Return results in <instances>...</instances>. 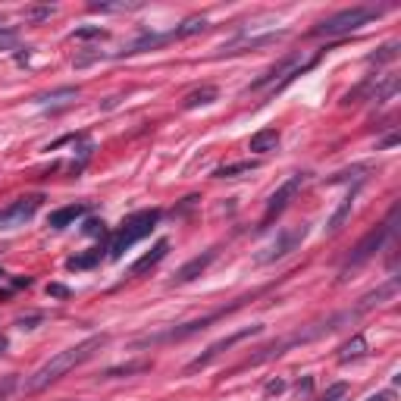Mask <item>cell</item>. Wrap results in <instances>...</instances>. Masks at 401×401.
<instances>
[{"instance_id": "obj_1", "label": "cell", "mask_w": 401, "mask_h": 401, "mask_svg": "<svg viewBox=\"0 0 401 401\" xmlns=\"http://www.w3.org/2000/svg\"><path fill=\"white\" fill-rule=\"evenodd\" d=\"M104 345H107V335L100 332V335H91V339L79 342L76 348H66V351L54 354V357H50V361L45 364V367H38L32 376H28L25 389H28V392H41V389H47L50 383L63 379V376L69 373V370H76V367H82L85 361H91V357L98 354Z\"/></svg>"}, {"instance_id": "obj_2", "label": "cell", "mask_w": 401, "mask_h": 401, "mask_svg": "<svg viewBox=\"0 0 401 401\" xmlns=\"http://www.w3.org/2000/svg\"><path fill=\"white\" fill-rule=\"evenodd\" d=\"M160 216H163V210L151 207V210H138V214L126 216V220L120 223V229L110 236V245H107V257L110 260H120L122 254L129 251L132 245H138L141 238H148L151 232L157 229Z\"/></svg>"}, {"instance_id": "obj_3", "label": "cell", "mask_w": 401, "mask_h": 401, "mask_svg": "<svg viewBox=\"0 0 401 401\" xmlns=\"http://www.w3.org/2000/svg\"><path fill=\"white\" fill-rule=\"evenodd\" d=\"M379 13H383L379 6H351V10H339V13H332L330 19H323L320 25H313L310 35H317V38H342V35H351L367 23H373Z\"/></svg>"}, {"instance_id": "obj_4", "label": "cell", "mask_w": 401, "mask_h": 401, "mask_svg": "<svg viewBox=\"0 0 401 401\" xmlns=\"http://www.w3.org/2000/svg\"><path fill=\"white\" fill-rule=\"evenodd\" d=\"M323 57V50H313V54H291L286 57L282 63H276L273 69H267L264 76L257 79V82H251V91H257V88H267V85H273L276 91L279 88H286V85L291 82V79H298L301 72H308L310 66H317V60Z\"/></svg>"}, {"instance_id": "obj_5", "label": "cell", "mask_w": 401, "mask_h": 401, "mask_svg": "<svg viewBox=\"0 0 401 401\" xmlns=\"http://www.w3.org/2000/svg\"><path fill=\"white\" fill-rule=\"evenodd\" d=\"M245 301H248V298H238L236 304H229V308H223V310H214V313H207V317H201V320H192V323L173 326V330H166V332H157V335H144V339H135V345H132V348H151V345H163V342H182V339H188V335H198L201 330H207L210 323H216V320H220V317H226V313L238 310V308H242Z\"/></svg>"}, {"instance_id": "obj_6", "label": "cell", "mask_w": 401, "mask_h": 401, "mask_svg": "<svg viewBox=\"0 0 401 401\" xmlns=\"http://www.w3.org/2000/svg\"><path fill=\"white\" fill-rule=\"evenodd\" d=\"M395 220H398V207H392V210H389V220H385V223H379L376 229H370L367 236H364L361 242L354 245L351 257L345 260V273H348V269H357V267H361V264H367V260L373 257L376 251H383L385 238H389L392 232H395Z\"/></svg>"}, {"instance_id": "obj_7", "label": "cell", "mask_w": 401, "mask_h": 401, "mask_svg": "<svg viewBox=\"0 0 401 401\" xmlns=\"http://www.w3.org/2000/svg\"><path fill=\"white\" fill-rule=\"evenodd\" d=\"M304 236H308V226H289V229H279V236H276L273 242L254 254V264L264 267V264H276V260L289 257L291 251H298V245L304 242Z\"/></svg>"}, {"instance_id": "obj_8", "label": "cell", "mask_w": 401, "mask_h": 401, "mask_svg": "<svg viewBox=\"0 0 401 401\" xmlns=\"http://www.w3.org/2000/svg\"><path fill=\"white\" fill-rule=\"evenodd\" d=\"M41 201H45L41 194H25V198L10 201L0 210V232H16V229H23L25 223H32L41 207Z\"/></svg>"}, {"instance_id": "obj_9", "label": "cell", "mask_w": 401, "mask_h": 401, "mask_svg": "<svg viewBox=\"0 0 401 401\" xmlns=\"http://www.w3.org/2000/svg\"><path fill=\"white\" fill-rule=\"evenodd\" d=\"M301 185H304V173H295V176H289L279 188H276L273 194H269V201H267V214H264V220H260V229H267V226L273 223L276 216H279L282 210L289 207V201L295 198L298 188H301Z\"/></svg>"}, {"instance_id": "obj_10", "label": "cell", "mask_w": 401, "mask_h": 401, "mask_svg": "<svg viewBox=\"0 0 401 401\" xmlns=\"http://www.w3.org/2000/svg\"><path fill=\"white\" fill-rule=\"evenodd\" d=\"M264 326H245V330H238V332H232V335H226V339H220V342H214V345L207 348L201 357H194L192 364H188V373H194V370H201V367H207L210 361H216L223 351H229L232 345H238L242 339H251V335H257Z\"/></svg>"}, {"instance_id": "obj_11", "label": "cell", "mask_w": 401, "mask_h": 401, "mask_svg": "<svg viewBox=\"0 0 401 401\" xmlns=\"http://www.w3.org/2000/svg\"><path fill=\"white\" fill-rule=\"evenodd\" d=\"M214 260H216V248H207V251H204V254H198V257H192V260H188L185 267H179V269H176V276H173V282H179V286H182V282H192V279H198V276H201V273H204V269H207L210 264H214Z\"/></svg>"}, {"instance_id": "obj_12", "label": "cell", "mask_w": 401, "mask_h": 401, "mask_svg": "<svg viewBox=\"0 0 401 401\" xmlns=\"http://www.w3.org/2000/svg\"><path fill=\"white\" fill-rule=\"evenodd\" d=\"M395 291H398V276H392L385 286H379L376 291H367V295L357 301L354 313H364V310H370V308H379V304H385L389 298H395Z\"/></svg>"}, {"instance_id": "obj_13", "label": "cell", "mask_w": 401, "mask_h": 401, "mask_svg": "<svg viewBox=\"0 0 401 401\" xmlns=\"http://www.w3.org/2000/svg\"><path fill=\"white\" fill-rule=\"evenodd\" d=\"M166 254H170V238H160V242H157L154 248H151V251L144 254L141 260H135V264H132V276H144L148 269H154V267L160 264V260L166 257Z\"/></svg>"}, {"instance_id": "obj_14", "label": "cell", "mask_w": 401, "mask_h": 401, "mask_svg": "<svg viewBox=\"0 0 401 401\" xmlns=\"http://www.w3.org/2000/svg\"><path fill=\"white\" fill-rule=\"evenodd\" d=\"M85 214H88V204H69V207L54 210V214L47 216V226L50 229H66V226H72L79 216H85Z\"/></svg>"}, {"instance_id": "obj_15", "label": "cell", "mask_w": 401, "mask_h": 401, "mask_svg": "<svg viewBox=\"0 0 401 401\" xmlns=\"http://www.w3.org/2000/svg\"><path fill=\"white\" fill-rule=\"evenodd\" d=\"M282 141L279 129H260V132L251 135V141H248V148L254 151V154H269V151H276Z\"/></svg>"}, {"instance_id": "obj_16", "label": "cell", "mask_w": 401, "mask_h": 401, "mask_svg": "<svg viewBox=\"0 0 401 401\" xmlns=\"http://www.w3.org/2000/svg\"><path fill=\"white\" fill-rule=\"evenodd\" d=\"M216 98H220V88H214V85H204V88H198V91H192V94H185V98H182V110H198V107L214 104Z\"/></svg>"}, {"instance_id": "obj_17", "label": "cell", "mask_w": 401, "mask_h": 401, "mask_svg": "<svg viewBox=\"0 0 401 401\" xmlns=\"http://www.w3.org/2000/svg\"><path fill=\"white\" fill-rule=\"evenodd\" d=\"M351 204H354V188L345 194V201L339 204V210H335V214L330 216V223H326V232H330V236H332V232H339L342 226H345L348 216H351Z\"/></svg>"}, {"instance_id": "obj_18", "label": "cell", "mask_w": 401, "mask_h": 401, "mask_svg": "<svg viewBox=\"0 0 401 401\" xmlns=\"http://www.w3.org/2000/svg\"><path fill=\"white\" fill-rule=\"evenodd\" d=\"M364 354H367V339H364V335H354L351 342H345V345L339 348V364H351Z\"/></svg>"}, {"instance_id": "obj_19", "label": "cell", "mask_w": 401, "mask_h": 401, "mask_svg": "<svg viewBox=\"0 0 401 401\" xmlns=\"http://www.w3.org/2000/svg\"><path fill=\"white\" fill-rule=\"evenodd\" d=\"M282 35H286V32L264 35V38H251V41H232V45H226V47L220 50V54H242L245 47H248V50H251V47H264V45H273V41H279Z\"/></svg>"}, {"instance_id": "obj_20", "label": "cell", "mask_w": 401, "mask_h": 401, "mask_svg": "<svg viewBox=\"0 0 401 401\" xmlns=\"http://www.w3.org/2000/svg\"><path fill=\"white\" fill-rule=\"evenodd\" d=\"M100 248H94V251H85V254H76V257H69L66 260V269H91V267H98L100 264Z\"/></svg>"}, {"instance_id": "obj_21", "label": "cell", "mask_w": 401, "mask_h": 401, "mask_svg": "<svg viewBox=\"0 0 401 401\" xmlns=\"http://www.w3.org/2000/svg\"><path fill=\"white\" fill-rule=\"evenodd\" d=\"M251 170H257V163H254V160H238V163L220 166L214 176H216V179H236V176H242V173H251Z\"/></svg>"}, {"instance_id": "obj_22", "label": "cell", "mask_w": 401, "mask_h": 401, "mask_svg": "<svg viewBox=\"0 0 401 401\" xmlns=\"http://www.w3.org/2000/svg\"><path fill=\"white\" fill-rule=\"evenodd\" d=\"M141 370H151V361H138V364H126V367H110L100 373V379H116V376H132L141 373Z\"/></svg>"}, {"instance_id": "obj_23", "label": "cell", "mask_w": 401, "mask_h": 401, "mask_svg": "<svg viewBox=\"0 0 401 401\" xmlns=\"http://www.w3.org/2000/svg\"><path fill=\"white\" fill-rule=\"evenodd\" d=\"M204 28H207V19H204V16H192V19H185L179 28H173V35H176V38H192V35L204 32Z\"/></svg>"}, {"instance_id": "obj_24", "label": "cell", "mask_w": 401, "mask_h": 401, "mask_svg": "<svg viewBox=\"0 0 401 401\" xmlns=\"http://www.w3.org/2000/svg\"><path fill=\"white\" fill-rule=\"evenodd\" d=\"M79 98V88H57L50 94H38V104H57V100H76Z\"/></svg>"}, {"instance_id": "obj_25", "label": "cell", "mask_w": 401, "mask_h": 401, "mask_svg": "<svg viewBox=\"0 0 401 401\" xmlns=\"http://www.w3.org/2000/svg\"><path fill=\"white\" fill-rule=\"evenodd\" d=\"M72 41H85V38H107V28L100 25H88V28H76V32H69Z\"/></svg>"}, {"instance_id": "obj_26", "label": "cell", "mask_w": 401, "mask_h": 401, "mask_svg": "<svg viewBox=\"0 0 401 401\" xmlns=\"http://www.w3.org/2000/svg\"><path fill=\"white\" fill-rule=\"evenodd\" d=\"M138 0L135 4H91V10L94 13H126V10H138Z\"/></svg>"}, {"instance_id": "obj_27", "label": "cell", "mask_w": 401, "mask_h": 401, "mask_svg": "<svg viewBox=\"0 0 401 401\" xmlns=\"http://www.w3.org/2000/svg\"><path fill=\"white\" fill-rule=\"evenodd\" d=\"M57 13V6H35V10H25L28 23H41V19H50Z\"/></svg>"}, {"instance_id": "obj_28", "label": "cell", "mask_w": 401, "mask_h": 401, "mask_svg": "<svg viewBox=\"0 0 401 401\" xmlns=\"http://www.w3.org/2000/svg\"><path fill=\"white\" fill-rule=\"evenodd\" d=\"M345 392H348V383H335L332 389H326V395L320 398V401H339L342 395H345Z\"/></svg>"}, {"instance_id": "obj_29", "label": "cell", "mask_w": 401, "mask_h": 401, "mask_svg": "<svg viewBox=\"0 0 401 401\" xmlns=\"http://www.w3.org/2000/svg\"><path fill=\"white\" fill-rule=\"evenodd\" d=\"M398 54V45H385L383 47V54H376V57H370V63H383V60H392V57Z\"/></svg>"}, {"instance_id": "obj_30", "label": "cell", "mask_w": 401, "mask_h": 401, "mask_svg": "<svg viewBox=\"0 0 401 401\" xmlns=\"http://www.w3.org/2000/svg\"><path fill=\"white\" fill-rule=\"evenodd\" d=\"M41 320H45L41 313H32V317H19L16 326H19V330H35V323H41Z\"/></svg>"}, {"instance_id": "obj_31", "label": "cell", "mask_w": 401, "mask_h": 401, "mask_svg": "<svg viewBox=\"0 0 401 401\" xmlns=\"http://www.w3.org/2000/svg\"><path fill=\"white\" fill-rule=\"evenodd\" d=\"M47 295H50V298H69L72 291H69L66 286H60V282H50V286H47Z\"/></svg>"}, {"instance_id": "obj_32", "label": "cell", "mask_w": 401, "mask_h": 401, "mask_svg": "<svg viewBox=\"0 0 401 401\" xmlns=\"http://www.w3.org/2000/svg\"><path fill=\"white\" fill-rule=\"evenodd\" d=\"M282 389H286V383H282V379H269V383L264 385V395H279Z\"/></svg>"}, {"instance_id": "obj_33", "label": "cell", "mask_w": 401, "mask_h": 401, "mask_svg": "<svg viewBox=\"0 0 401 401\" xmlns=\"http://www.w3.org/2000/svg\"><path fill=\"white\" fill-rule=\"evenodd\" d=\"M85 232H88V236H104V220H88L85 223Z\"/></svg>"}, {"instance_id": "obj_34", "label": "cell", "mask_w": 401, "mask_h": 401, "mask_svg": "<svg viewBox=\"0 0 401 401\" xmlns=\"http://www.w3.org/2000/svg\"><path fill=\"white\" fill-rule=\"evenodd\" d=\"M367 401H395V389H385V392H376V395H370Z\"/></svg>"}, {"instance_id": "obj_35", "label": "cell", "mask_w": 401, "mask_h": 401, "mask_svg": "<svg viewBox=\"0 0 401 401\" xmlns=\"http://www.w3.org/2000/svg\"><path fill=\"white\" fill-rule=\"evenodd\" d=\"M395 144H398V135H389L383 144H379V151H385V148H395Z\"/></svg>"}, {"instance_id": "obj_36", "label": "cell", "mask_w": 401, "mask_h": 401, "mask_svg": "<svg viewBox=\"0 0 401 401\" xmlns=\"http://www.w3.org/2000/svg\"><path fill=\"white\" fill-rule=\"evenodd\" d=\"M6 345H10V342H6V335H0V354L6 351Z\"/></svg>"}, {"instance_id": "obj_37", "label": "cell", "mask_w": 401, "mask_h": 401, "mask_svg": "<svg viewBox=\"0 0 401 401\" xmlns=\"http://www.w3.org/2000/svg\"><path fill=\"white\" fill-rule=\"evenodd\" d=\"M0 276H4V269H0Z\"/></svg>"}]
</instances>
